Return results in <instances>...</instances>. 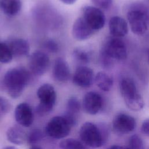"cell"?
Listing matches in <instances>:
<instances>
[{
    "label": "cell",
    "instance_id": "obj_28",
    "mask_svg": "<svg viewBox=\"0 0 149 149\" xmlns=\"http://www.w3.org/2000/svg\"><path fill=\"white\" fill-rule=\"evenodd\" d=\"M91 1L95 7L100 9H107L112 3V0H91Z\"/></svg>",
    "mask_w": 149,
    "mask_h": 149
},
{
    "label": "cell",
    "instance_id": "obj_16",
    "mask_svg": "<svg viewBox=\"0 0 149 149\" xmlns=\"http://www.w3.org/2000/svg\"><path fill=\"white\" fill-rule=\"evenodd\" d=\"M52 76L58 81L65 82L70 77V71L66 61L62 58H57L54 62L52 69Z\"/></svg>",
    "mask_w": 149,
    "mask_h": 149
},
{
    "label": "cell",
    "instance_id": "obj_24",
    "mask_svg": "<svg viewBox=\"0 0 149 149\" xmlns=\"http://www.w3.org/2000/svg\"><path fill=\"white\" fill-rule=\"evenodd\" d=\"M13 55L8 44L0 42V62L7 63L12 59Z\"/></svg>",
    "mask_w": 149,
    "mask_h": 149
},
{
    "label": "cell",
    "instance_id": "obj_32",
    "mask_svg": "<svg viewBox=\"0 0 149 149\" xmlns=\"http://www.w3.org/2000/svg\"><path fill=\"white\" fill-rule=\"evenodd\" d=\"M77 0H61V1L66 5H72L75 3Z\"/></svg>",
    "mask_w": 149,
    "mask_h": 149
},
{
    "label": "cell",
    "instance_id": "obj_17",
    "mask_svg": "<svg viewBox=\"0 0 149 149\" xmlns=\"http://www.w3.org/2000/svg\"><path fill=\"white\" fill-rule=\"evenodd\" d=\"M8 140L14 144H23L27 139V134L23 129L18 126L10 127L6 131Z\"/></svg>",
    "mask_w": 149,
    "mask_h": 149
},
{
    "label": "cell",
    "instance_id": "obj_27",
    "mask_svg": "<svg viewBox=\"0 0 149 149\" xmlns=\"http://www.w3.org/2000/svg\"><path fill=\"white\" fill-rule=\"evenodd\" d=\"M11 108L12 105L10 101L5 97L0 96V117L9 112Z\"/></svg>",
    "mask_w": 149,
    "mask_h": 149
},
{
    "label": "cell",
    "instance_id": "obj_23",
    "mask_svg": "<svg viewBox=\"0 0 149 149\" xmlns=\"http://www.w3.org/2000/svg\"><path fill=\"white\" fill-rule=\"evenodd\" d=\"M61 149H85L83 144L73 139H67L62 140L59 143Z\"/></svg>",
    "mask_w": 149,
    "mask_h": 149
},
{
    "label": "cell",
    "instance_id": "obj_7",
    "mask_svg": "<svg viewBox=\"0 0 149 149\" xmlns=\"http://www.w3.org/2000/svg\"><path fill=\"white\" fill-rule=\"evenodd\" d=\"M71 127L70 124L63 116H56L48 121L45 132L47 135L52 138L61 139L69 134Z\"/></svg>",
    "mask_w": 149,
    "mask_h": 149
},
{
    "label": "cell",
    "instance_id": "obj_31",
    "mask_svg": "<svg viewBox=\"0 0 149 149\" xmlns=\"http://www.w3.org/2000/svg\"><path fill=\"white\" fill-rule=\"evenodd\" d=\"M107 149H129L127 147H123V146H120L118 145H113Z\"/></svg>",
    "mask_w": 149,
    "mask_h": 149
},
{
    "label": "cell",
    "instance_id": "obj_2",
    "mask_svg": "<svg viewBox=\"0 0 149 149\" xmlns=\"http://www.w3.org/2000/svg\"><path fill=\"white\" fill-rule=\"evenodd\" d=\"M119 90L125 104L130 109L138 111L143 108L144 101L139 93L134 81L129 77L120 80Z\"/></svg>",
    "mask_w": 149,
    "mask_h": 149
},
{
    "label": "cell",
    "instance_id": "obj_29",
    "mask_svg": "<svg viewBox=\"0 0 149 149\" xmlns=\"http://www.w3.org/2000/svg\"><path fill=\"white\" fill-rule=\"evenodd\" d=\"M44 45L46 49L51 53H56L59 50V46L57 42L52 40H47Z\"/></svg>",
    "mask_w": 149,
    "mask_h": 149
},
{
    "label": "cell",
    "instance_id": "obj_15",
    "mask_svg": "<svg viewBox=\"0 0 149 149\" xmlns=\"http://www.w3.org/2000/svg\"><path fill=\"white\" fill-rule=\"evenodd\" d=\"M108 26L109 33L113 37H123L128 33L127 23L122 17L118 16L112 17L109 21Z\"/></svg>",
    "mask_w": 149,
    "mask_h": 149
},
{
    "label": "cell",
    "instance_id": "obj_36",
    "mask_svg": "<svg viewBox=\"0 0 149 149\" xmlns=\"http://www.w3.org/2000/svg\"><path fill=\"white\" fill-rule=\"evenodd\" d=\"M148 1H149V0H148Z\"/></svg>",
    "mask_w": 149,
    "mask_h": 149
},
{
    "label": "cell",
    "instance_id": "obj_5",
    "mask_svg": "<svg viewBox=\"0 0 149 149\" xmlns=\"http://www.w3.org/2000/svg\"><path fill=\"white\" fill-rule=\"evenodd\" d=\"M127 19L132 31L136 35L142 36L149 29V14L143 8H133L128 11Z\"/></svg>",
    "mask_w": 149,
    "mask_h": 149
},
{
    "label": "cell",
    "instance_id": "obj_30",
    "mask_svg": "<svg viewBox=\"0 0 149 149\" xmlns=\"http://www.w3.org/2000/svg\"><path fill=\"white\" fill-rule=\"evenodd\" d=\"M141 131L143 134L149 137V119H145L141 126Z\"/></svg>",
    "mask_w": 149,
    "mask_h": 149
},
{
    "label": "cell",
    "instance_id": "obj_6",
    "mask_svg": "<svg viewBox=\"0 0 149 149\" xmlns=\"http://www.w3.org/2000/svg\"><path fill=\"white\" fill-rule=\"evenodd\" d=\"M100 54L107 56L113 61H123L127 58V47L125 42L120 38L112 37L105 41Z\"/></svg>",
    "mask_w": 149,
    "mask_h": 149
},
{
    "label": "cell",
    "instance_id": "obj_22",
    "mask_svg": "<svg viewBox=\"0 0 149 149\" xmlns=\"http://www.w3.org/2000/svg\"><path fill=\"white\" fill-rule=\"evenodd\" d=\"M73 57L74 59L81 65L88 63L90 60V55L88 52L81 49L76 48L73 50Z\"/></svg>",
    "mask_w": 149,
    "mask_h": 149
},
{
    "label": "cell",
    "instance_id": "obj_13",
    "mask_svg": "<svg viewBox=\"0 0 149 149\" xmlns=\"http://www.w3.org/2000/svg\"><path fill=\"white\" fill-rule=\"evenodd\" d=\"M15 118L19 125L29 127L33 122V113L31 107L26 102L18 104L15 109Z\"/></svg>",
    "mask_w": 149,
    "mask_h": 149
},
{
    "label": "cell",
    "instance_id": "obj_11",
    "mask_svg": "<svg viewBox=\"0 0 149 149\" xmlns=\"http://www.w3.org/2000/svg\"><path fill=\"white\" fill-rule=\"evenodd\" d=\"M103 99L101 95L94 91L87 93L82 101V107L85 112L90 115H95L101 109Z\"/></svg>",
    "mask_w": 149,
    "mask_h": 149
},
{
    "label": "cell",
    "instance_id": "obj_21",
    "mask_svg": "<svg viewBox=\"0 0 149 149\" xmlns=\"http://www.w3.org/2000/svg\"><path fill=\"white\" fill-rule=\"evenodd\" d=\"M81 104L79 100L74 97H70L67 102L66 114L76 117V115L79 112Z\"/></svg>",
    "mask_w": 149,
    "mask_h": 149
},
{
    "label": "cell",
    "instance_id": "obj_33",
    "mask_svg": "<svg viewBox=\"0 0 149 149\" xmlns=\"http://www.w3.org/2000/svg\"><path fill=\"white\" fill-rule=\"evenodd\" d=\"M29 149H42L41 147L36 146H32Z\"/></svg>",
    "mask_w": 149,
    "mask_h": 149
},
{
    "label": "cell",
    "instance_id": "obj_35",
    "mask_svg": "<svg viewBox=\"0 0 149 149\" xmlns=\"http://www.w3.org/2000/svg\"><path fill=\"white\" fill-rule=\"evenodd\" d=\"M148 62H149V52H148Z\"/></svg>",
    "mask_w": 149,
    "mask_h": 149
},
{
    "label": "cell",
    "instance_id": "obj_9",
    "mask_svg": "<svg viewBox=\"0 0 149 149\" xmlns=\"http://www.w3.org/2000/svg\"><path fill=\"white\" fill-rule=\"evenodd\" d=\"M112 129L118 134L123 135L133 132L136 126V119L130 115L125 113L117 114L112 122Z\"/></svg>",
    "mask_w": 149,
    "mask_h": 149
},
{
    "label": "cell",
    "instance_id": "obj_26",
    "mask_svg": "<svg viewBox=\"0 0 149 149\" xmlns=\"http://www.w3.org/2000/svg\"><path fill=\"white\" fill-rule=\"evenodd\" d=\"M127 147L129 149H144V144L141 137L133 134L129 139Z\"/></svg>",
    "mask_w": 149,
    "mask_h": 149
},
{
    "label": "cell",
    "instance_id": "obj_8",
    "mask_svg": "<svg viewBox=\"0 0 149 149\" xmlns=\"http://www.w3.org/2000/svg\"><path fill=\"white\" fill-rule=\"evenodd\" d=\"M28 64L33 74L36 76H41L48 70L49 66V58L45 52L36 51L30 56Z\"/></svg>",
    "mask_w": 149,
    "mask_h": 149
},
{
    "label": "cell",
    "instance_id": "obj_12",
    "mask_svg": "<svg viewBox=\"0 0 149 149\" xmlns=\"http://www.w3.org/2000/svg\"><path fill=\"white\" fill-rule=\"evenodd\" d=\"M93 70L84 65H80L76 69L73 76V82L76 86L87 88L90 87L94 81Z\"/></svg>",
    "mask_w": 149,
    "mask_h": 149
},
{
    "label": "cell",
    "instance_id": "obj_19",
    "mask_svg": "<svg viewBox=\"0 0 149 149\" xmlns=\"http://www.w3.org/2000/svg\"><path fill=\"white\" fill-rule=\"evenodd\" d=\"M21 0H0V9L6 15L15 16L20 10Z\"/></svg>",
    "mask_w": 149,
    "mask_h": 149
},
{
    "label": "cell",
    "instance_id": "obj_20",
    "mask_svg": "<svg viewBox=\"0 0 149 149\" xmlns=\"http://www.w3.org/2000/svg\"><path fill=\"white\" fill-rule=\"evenodd\" d=\"M94 82L97 86L104 91H109L113 84L112 77L104 72H99L95 74Z\"/></svg>",
    "mask_w": 149,
    "mask_h": 149
},
{
    "label": "cell",
    "instance_id": "obj_25",
    "mask_svg": "<svg viewBox=\"0 0 149 149\" xmlns=\"http://www.w3.org/2000/svg\"><path fill=\"white\" fill-rule=\"evenodd\" d=\"M44 137L42 132L38 129H34L27 134V141L28 144L34 145L40 141Z\"/></svg>",
    "mask_w": 149,
    "mask_h": 149
},
{
    "label": "cell",
    "instance_id": "obj_18",
    "mask_svg": "<svg viewBox=\"0 0 149 149\" xmlns=\"http://www.w3.org/2000/svg\"><path fill=\"white\" fill-rule=\"evenodd\" d=\"M13 56H22L27 55L30 51L29 42L23 38H16L8 44Z\"/></svg>",
    "mask_w": 149,
    "mask_h": 149
},
{
    "label": "cell",
    "instance_id": "obj_10",
    "mask_svg": "<svg viewBox=\"0 0 149 149\" xmlns=\"http://www.w3.org/2000/svg\"><path fill=\"white\" fill-rule=\"evenodd\" d=\"M83 17L95 31L101 29L105 24V16L103 12L95 6H86L83 9Z\"/></svg>",
    "mask_w": 149,
    "mask_h": 149
},
{
    "label": "cell",
    "instance_id": "obj_4",
    "mask_svg": "<svg viewBox=\"0 0 149 149\" xmlns=\"http://www.w3.org/2000/svg\"><path fill=\"white\" fill-rule=\"evenodd\" d=\"M104 136L101 129L90 122L83 123L79 130L80 139L85 144L92 148L101 147L104 143Z\"/></svg>",
    "mask_w": 149,
    "mask_h": 149
},
{
    "label": "cell",
    "instance_id": "obj_3",
    "mask_svg": "<svg viewBox=\"0 0 149 149\" xmlns=\"http://www.w3.org/2000/svg\"><path fill=\"white\" fill-rule=\"evenodd\" d=\"M37 95L40 103L36 107V113L39 116H45L54 108L56 100V91L51 84L45 83L38 88Z\"/></svg>",
    "mask_w": 149,
    "mask_h": 149
},
{
    "label": "cell",
    "instance_id": "obj_1",
    "mask_svg": "<svg viewBox=\"0 0 149 149\" xmlns=\"http://www.w3.org/2000/svg\"><path fill=\"white\" fill-rule=\"evenodd\" d=\"M30 79L29 72L23 67L8 70L3 77V84L9 95L13 98L20 97Z\"/></svg>",
    "mask_w": 149,
    "mask_h": 149
},
{
    "label": "cell",
    "instance_id": "obj_14",
    "mask_svg": "<svg viewBox=\"0 0 149 149\" xmlns=\"http://www.w3.org/2000/svg\"><path fill=\"white\" fill-rule=\"evenodd\" d=\"M94 30L88 24L83 17L77 18L74 22L72 34L74 38L78 41L88 39L94 33Z\"/></svg>",
    "mask_w": 149,
    "mask_h": 149
},
{
    "label": "cell",
    "instance_id": "obj_34",
    "mask_svg": "<svg viewBox=\"0 0 149 149\" xmlns=\"http://www.w3.org/2000/svg\"><path fill=\"white\" fill-rule=\"evenodd\" d=\"M3 149H17V148L14 146H8L5 147Z\"/></svg>",
    "mask_w": 149,
    "mask_h": 149
}]
</instances>
